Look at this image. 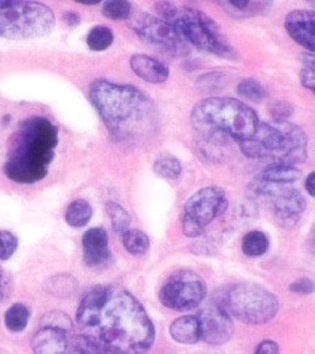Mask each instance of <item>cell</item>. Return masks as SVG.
I'll return each mask as SVG.
<instances>
[{
  "mask_svg": "<svg viewBox=\"0 0 315 354\" xmlns=\"http://www.w3.org/2000/svg\"><path fill=\"white\" fill-rule=\"evenodd\" d=\"M79 333L101 354H146L155 328L135 297L119 286H95L76 313Z\"/></svg>",
  "mask_w": 315,
  "mask_h": 354,
  "instance_id": "1",
  "label": "cell"
},
{
  "mask_svg": "<svg viewBox=\"0 0 315 354\" xmlns=\"http://www.w3.org/2000/svg\"><path fill=\"white\" fill-rule=\"evenodd\" d=\"M88 95L116 142H143L157 131V105L135 86L96 80L90 86Z\"/></svg>",
  "mask_w": 315,
  "mask_h": 354,
  "instance_id": "2",
  "label": "cell"
},
{
  "mask_svg": "<svg viewBox=\"0 0 315 354\" xmlns=\"http://www.w3.org/2000/svg\"><path fill=\"white\" fill-rule=\"evenodd\" d=\"M58 129L52 121L33 116L22 121L9 142L4 173L19 185L42 180L55 158Z\"/></svg>",
  "mask_w": 315,
  "mask_h": 354,
  "instance_id": "3",
  "label": "cell"
},
{
  "mask_svg": "<svg viewBox=\"0 0 315 354\" xmlns=\"http://www.w3.org/2000/svg\"><path fill=\"white\" fill-rule=\"evenodd\" d=\"M191 120L204 142L220 145L227 142V139L245 142L254 136L260 125L256 111L232 97L202 100L192 109Z\"/></svg>",
  "mask_w": 315,
  "mask_h": 354,
  "instance_id": "4",
  "label": "cell"
},
{
  "mask_svg": "<svg viewBox=\"0 0 315 354\" xmlns=\"http://www.w3.org/2000/svg\"><path fill=\"white\" fill-rule=\"evenodd\" d=\"M240 148L250 159H270L274 164L295 167L308 159V136L290 121L260 122L256 133L240 142Z\"/></svg>",
  "mask_w": 315,
  "mask_h": 354,
  "instance_id": "5",
  "label": "cell"
},
{
  "mask_svg": "<svg viewBox=\"0 0 315 354\" xmlns=\"http://www.w3.org/2000/svg\"><path fill=\"white\" fill-rule=\"evenodd\" d=\"M155 9L162 19L171 23L183 39L195 48L227 59H238L237 50L223 36L218 24L204 12L166 1L158 3Z\"/></svg>",
  "mask_w": 315,
  "mask_h": 354,
  "instance_id": "6",
  "label": "cell"
},
{
  "mask_svg": "<svg viewBox=\"0 0 315 354\" xmlns=\"http://www.w3.org/2000/svg\"><path fill=\"white\" fill-rule=\"evenodd\" d=\"M56 18L50 7L37 1L0 0V37L30 39L47 36L55 28Z\"/></svg>",
  "mask_w": 315,
  "mask_h": 354,
  "instance_id": "7",
  "label": "cell"
},
{
  "mask_svg": "<svg viewBox=\"0 0 315 354\" xmlns=\"http://www.w3.org/2000/svg\"><path fill=\"white\" fill-rule=\"evenodd\" d=\"M225 309L232 318L244 324L261 326L278 315L280 304L278 298L262 285L240 283L227 291Z\"/></svg>",
  "mask_w": 315,
  "mask_h": 354,
  "instance_id": "8",
  "label": "cell"
},
{
  "mask_svg": "<svg viewBox=\"0 0 315 354\" xmlns=\"http://www.w3.org/2000/svg\"><path fill=\"white\" fill-rule=\"evenodd\" d=\"M229 208L226 192L209 185L195 192L187 199L182 212V228L188 237H198L216 218Z\"/></svg>",
  "mask_w": 315,
  "mask_h": 354,
  "instance_id": "9",
  "label": "cell"
},
{
  "mask_svg": "<svg viewBox=\"0 0 315 354\" xmlns=\"http://www.w3.org/2000/svg\"><path fill=\"white\" fill-rule=\"evenodd\" d=\"M207 283L192 270H180L163 283L160 303L175 312H188L200 306L207 297Z\"/></svg>",
  "mask_w": 315,
  "mask_h": 354,
  "instance_id": "10",
  "label": "cell"
},
{
  "mask_svg": "<svg viewBox=\"0 0 315 354\" xmlns=\"http://www.w3.org/2000/svg\"><path fill=\"white\" fill-rule=\"evenodd\" d=\"M130 28L144 42L165 50L171 55H183L187 50L186 41L171 23L154 15H136L130 19Z\"/></svg>",
  "mask_w": 315,
  "mask_h": 354,
  "instance_id": "11",
  "label": "cell"
},
{
  "mask_svg": "<svg viewBox=\"0 0 315 354\" xmlns=\"http://www.w3.org/2000/svg\"><path fill=\"white\" fill-rule=\"evenodd\" d=\"M35 354H101L81 334L72 329L41 326L32 339Z\"/></svg>",
  "mask_w": 315,
  "mask_h": 354,
  "instance_id": "12",
  "label": "cell"
},
{
  "mask_svg": "<svg viewBox=\"0 0 315 354\" xmlns=\"http://www.w3.org/2000/svg\"><path fill=\"white\" fill-rule=\"evenodd\" d=\"M198 319L201 323L202 340L211 346L226 344L235 333L232 317L221 305L206 308Z\"/></svg>",
  "mask_w": 315,
  "mask_h": 354,
  "instance_id": "13",
  "label": "cell"
},
{
  "mask_svg": "<svg viewBox=\"0 0 315 354\" xmlns=\"http://www.w3.org/2000/svg\"><path fill=\"white\" fill-rule=\"evenodd\" d=\"M271 199L274 217L280 226L284 228L296 226L307 208V199L300 192L290 185H284Z\"/></svg>",
  "mask_w": 315,
  "mask_h": 354,
  "instance_id": "14",
  "label": "cell"
},
{
  "mask_svg": "<svg viewBox=\"0 0 315 354\" xmlns=\"http://www.w3.org/2000/svg\"><path fill=\"white\" fill-rule=\"evenodd\" d=\"M284 26L295 42L315 55V10H293L285 17Z\"/></svg>",
  "mask_w": 315,
  "mask_h": 354,
  "instance_id": "15",
  "label": "cell"
},
{
  "mask_svg": "<svg viewBox=\"0 0 315 354\" xmlns=\"http://www.w3.org/2000/svg\"><path fill=\"white\" fill-rule=\"evenodd\" d=\"M84 260L90 268H102L111 261L108 236L101 227L87 230L82 236Z\"/></svg>",
  "mask_w": 315,
  "mask_h": 354,
  "instance_id": "16",
  "label": "cell"
},
{
  "mask_svg": "<svg viewBox=\"0 0 315 354\" xmlns=\"http://www.w3.org/2000/svg\"><path fill=\"white\" fill-rule=\"evenodd\" d=\"M130 67L137 77L149 84H163L169 77L168 66L146 55H134L130 59Z\"/></svg>",
  "mask_w": 315,
  "mask_h": 354,
  "instance_id": "17",
  "label": "cell"
},
{
  "mask_svg": "<svg viewBox=\"0 0 315 354\" xmlns=\"http://www.w3.org/2000/svg\"><path fill=\"white\" fill-rule=\"evenodd\" d=\"M173 339L180 344L192 346L202 339L201 323L198 317L184 315L175 319L169 328Z\"/></svg>",
  "mask_w": 315,
  "mask_h": 354,
  "instance_id": "18",
  "label": "cell"
},
{
  "mask_svg": "<svg viewBox=\"0 0 315 354\" xmlns=\"http://www.w3.org/2000/svg\"><path fill=\"white\" fill-rule=\"evenodd\" d=\"M258 178L272 185H292L300 180L301 171L293 165L271 164L260 173Z\"/></svg>",
  "mask_w": 315,
  "mask_h": 354,
  "instance_id": "19",
  "label": "cell"
},
{
  "mask_svg": "<svg viewBox=\"0 0 315 354\" xmlns=\"http://www.w3.org/2000/svg\"><path fill=\"white\" fill-rule=\"evenodd\" d=\"M93 207L85 199H76L68 205L65 218L68 226L81 228L86 226L93 218Z\"/></svg>",
  "mask_w": 315,
  "mask_h": 354,
  "instance_id": "20",
  "label": "cell"
},
{
  "mask_svg": "<svg viewBox=\"0 0 315 354\" xmlns=\"http://www.w3.org/2000/svg\"><path fill=\"white\" fill-rule=\"evenodd\" d=\"M270 246L269 237L262 231H250L242 239V252L249 257L265 255Z\"/></svg>",
  "mask_w": 315,
  "mask_h": 354,
  "instance_id": "21",
  "label": "cell"
},
{
  "mask_svg": "<svg viewBox=\"0 0 315 354\" xmlns=\"http://www.w3.org/2000/svg\"><path fill=\"white\" fill-rule=\"evenodd\" d=\"M29 318H30V313L28 308L26 305L18 303V304L12 305L8 309L4 315V324L9 332L19 333L28 326Z\"/></svg>",
  "mask_w": 315,
  "mask_h": 354,
  "instance_id": "22",
  "label": "cell"
},
{
  "mask_svg": "<svg viewBox=\"0 0 315 354\" xmlns=\"http://www.w3.org/2000/svg\"><path fill=\"white\" fill-rule=\"evenodd\" d=\"M122 245L131 255H144L151 248V240L143 231L128 230L125 234H122Z\"/></svg>",
  "mask_w": 315,
  "mask_h": 354,
  "instance_id": "23",
  "label": "cell"
},
{
  "mask_svg": "<svg viewBox=\"0 0 315 354\" xmlns=\"http://www.w3.org/2000/svg\"><path fill=\"white\" fill-rule=\"evenodd\" d=\"M153 169L159 177L177 179L182 174V164L175 156L163 153L154 160Z\"/></svg>",
  "mask_w": 315,
  "mask_h": 354,
  "instance_id": "24",
  "label": "cell"
},
{
  "mask_svg": "<svg viewBox=\"0 0 315 354\" xmlns=\"http://www.w3.org/2000/svg\"><path fill=\"white\" fill-rule=\"evenodd\" d=\"M86 42L90 50L102 52L110 48L114 43V33L106 26H96L88 32Z\"/></svg>",
  "mask_w": 315,
  "mask_h": 354,
  "instance_id": "25",
  "label": "cell"
},
{
  "mask_svg": "<svg viewBox=\"0 0 315 354\" xmlns=\"http://www.w3.org/2000/svg\"><path fill=\"white\" fill-rule=\"evenodd\" d=\"M106 212L111 220L113 230L116 234H125L129 230L131 218L128 211L122 205L110 201L106 203Z\"/></svg>",
  "mask_w": 315,
  "mask_h": 354,
  "instance_id": "26",
  "label": "cell"
},
{
  "mask_svg": "<svg viewBox=\"0 0 315 354\" xmlns=\"http://www.w3.org/2000/svg\"><path fill=\"white\" fill-rule=\"evenodd\" d=\"M131 10V4L124 0H108L102 6V15L111 21H128Z\"/></svg>",
  "mask_w": 315,
  "mask_h": 354,
  "instance_id": "27",
  "label": "cell"
},
{
  "mask_svg": "<svg viewBox=\"0 0 315 354\" xmlns=\"http://www.w3.org/2000/svg\"><path fill=\"white\" fill-rule=\"evenodd\" d=\"M237 93L244 99L252 102H260L267 97L265 87L261 85V82H258L254 78H246L244 81H241L237 86Z\"/></svg>",
  "mask_w": 315,
  "mask_h": 354,
  "instance_id": "28",
  "label": "cell"
},
{
  "mask_svg": "<svg viewBox=\"0 0 315 354\" xmlns=\"http://www.w3.org/2000/svg\"><path fill=\"white\" fill-rule=\"evenodd\" d=\"M300 82L305 88L315 93V55L313 53H307L303 56Z\"/></svg>",
  "mask_w": 315,
  "mask_h": 354,
  "instance_id": "29",
  "label": "cell"
},
{
  "mask_svg": "<svg viewBox=\"0 0 315 354\" xmlns=\"http://www.w3.org/2000/svg\"><path fill=\"white\" fill-rule=\"evenodd\" d=\"M269 113L271 115L272 121H275V122H287L294 113V107L287 101L276 100V101L270 102Z\"/></svg>",
  "mask_w": 315,
  "mask_h": 354,
  "instance_id": "30",
  "label": "cell"
},
{
  "mask_svg": "<svg viewBox=\"0 0 315 354\" xmlns=\"http://www.w3.org/2000/svg\"><path fill=\"white\" fill-rule=\"evenodd\" d=\"M18 248V240L8 231H0V261L9 260Z\"/></svg>",
  "mask_w": 315,
  "mask_h": 354,
  "instance_id": "31",
  "label": "cell"
},
{
  "mask_svg": "<svg viewBox=\"0 0 315 354\" xmlns=\"http://www.w3.org/2000/svg\"><path fill=\"white\" fill-rule=\"evenodd\" d=\"M41 326H55V328H64V329H73V323L71 318L67 317L65 313L50 312L47 313L41 320Z\"/></svg>",
  "mask_w": 315,
  "mask_h": 354,
  "instance_id": "32",
  "label": "cell"
},
{
  "mask_svg": "<svg viewBox=\"0 0 315 354\" xmlns=\"http://www.w3.org/2000/svg\"><path fill=\"white\" fill-rule=\"evenodd\" d=\"M289 290L299 295H310L315 290V285L309 277H299L290 283Z\"/></svg>",
  "mask_w": 315,
  "mask_h": 354,
  "instance_id": "33",
  "label": "cell"
},
{
  "mask_svg": "<svg viewBox=\"0 0 315 354\" xmlns=\"http://www.w3.org/2000/svg\"><path fill=\"white\" fill-rule=\"evenodd\" d=\"M255 354H279V346L274 340H264L258 344Z\"/></svg>",
  "mask_w": 315,
  "mask_h": 354,
  "instance_id": "34",
  "label": "cell"
},
{
  "mask_svg": "<svg viewBox=\"0 0 315 354\" xmlns=\"http://www.w3.org/2000/svg\"><path fill=\"white\" fill-rule=\"evenodd\" d=\"M305 189L312 197L315 198V170L308 174V177L305 179Z\"/></svg>",
  "mask_w": 315,
  "mask_h": 354,
  "instance_id": "35",
  "label": "cell"
},
{
  "mask_svg": "<svg viewBox=\"0 0 315 354\" xmlns=\"http://www.w3.org/2000/svg\"><path fill=\"white\" fill-rule=\"evenodd\" d=\"M307 248L309 252L315 255V222L314 225L310 228L309 231L308 239H307Z\"/></svg>",
  "mask_w": 315,
  "mask_h": 354,
  "instance_id": "36",
  "label": "cell"
},
{
  "mask_svg": "<svg viewBox=\"0 0 315 354\" xmlns=\"http://www.w3.org/2000/svg\"><path fill=\"white\" fill-rule=\"evenodd\" d=\"M64 19H65L66 23L68 24V26H77L79 23V15H76L75 12H67L65 15H64Z\"/></svg>",
  "mask_w": 315,
  "mask_h": 354,
  "instance_id": "37",
  "label": "cell"
},
{
  "mask_svg": "<svg viewBox=\"0 0 315 354\" xmlns=\"http://www.w3.org/2000/svg\"><path fill=\"white\" fill-rule=\"evenodd\" d=\"M8 290L7 277L4 275V272L0 270V299L6 295Z\"/></svg>",
  "mask_w": 315,
  "mask_h": 354,
  "instance_id": "38",
  "label": "cell"
},
{
  "mask_svg": "<svg viewBox=\"0 0 315 354\" xmlns=\"http://www.w3.org/2000/svg\"><path fill=\"white\" fill-rule=\"evenodd\" d=\"M77 3L85 4V6H96V4H99L97 0H77Z\"/></svg>",
  "mask_w": 315,
  "mask_h": 354,
  "instance_id": "39",
  "label": "cell"
}]
</instances>
